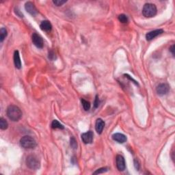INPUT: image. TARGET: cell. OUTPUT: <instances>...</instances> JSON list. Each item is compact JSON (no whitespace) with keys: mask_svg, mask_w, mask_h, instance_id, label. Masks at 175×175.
Returning <instances> with one entry per match:
<instances>
[{"mask_svg":"<svg viewBox=\"0 0 175 175\" xmlns=\"http://www.w3.org/2000/svg\"><path fill=\"white\" fill-rule=\"evenodd\" d=\"M6 114H7L8 118L14 122L19 121L22 117V112L20 108L14 105L8 106L7 111H6Z\"/></svg>","mask_w":175,"mask_h":175,"instance_id":"cell-1","label":"cell"},{"mask_svg":"<svg viewBox=\"0 0 175 175\" xmlns=\"http://www.w3.org/2000/svg\"><path fill=\"white\" fill-rule=\"evenodd\" d=\"M7 35H8V32L6 28L4 27L1 28V30H0V41H1V42H3L6 36H7Z\"/></svg>","mask_w":175,"mask_h":175,"instance_id":"cell-15","label":"cell"},{"mask_svg":"<svg viewBox=\"0 0 175 175\" xmlns=\"http://www.w3.org/2000/svg\"><path fill=\"white\" fill-rule=\"evenodd\" d=\"M32 42H33L34 45H35L36 47L39 49H42L43 47V45H44V42H43V40L41 36L39 34L34 33L32 34Z\"/></svg>","mask_w":175,"mask_h":175,"instance_id":"cell-5","label":"cell"},{"mask_svg":"<svg viewBox=\"0 0 175 175\" xmlns=\"http://www.w3.org/2000/svg\"><path fill=\"white\" fill-rule=\"evenodd\" d=\"M105 127V122L101 118H98L95 123V129L99 134H101Z\"/></svg>","mask_w":175,"mask_h":175,"instance_id":"cell-11","label":"cell"},{"mask_svg":"<svg viewBox=\"0 0 175 175\" xmlns=\"http://www.w3.org/2000/svg\"><path fill=\"white\" fill-rule=\"evenodd\" d=\"M71 146L73 149L77 148V143L76 140L75 139V138L72 137L71 138Z\"/></svg>","mask_w":175,"mask_h":175,"instance_id":"cell-21","label":"cell"},{"mask_svg":"<svg viewBox=\"0 0 175 175\" xmlns=\"http://www.w3.org/2000/svg\"><path fill=\"white\" fill-rule=\"evenodd\" d=\"M108 170H109L108 169V168H99L98 170H97L96 171L93 172V174H102V173H104V172H106Z\"/></svg>","mask_w":175,"mask_h":175,"instance_id":"cell-20","label":"cell"},{"mask_svg":"<svg viewBox=\"0 0 175 175\" xmlns=\"http://www.w3.org/2000/svg\"><path fill=\"white\" fill-rule=\"evenodd\" d=\"M51 127L53 129H64V127L62 124H60V122L58 121L57 120H53L52 123H51Z\"/></svg>","mask_w":175,"mask_h":175,"instance_id":"cell-16","label":"cell"},{"mask_svg":"<svg viewBox=\"0 0 175 175\" xmlns=\"http://www.w3.org/2000/svg\"><path fill=\"white\" fill-rule=\"evenodd\" d=\"M25 8L28 13L32 15V16H36V15L38 14V10L36 9V6H34V4L32 3V2H27L25 5Z\"/></svg>","mask_w":175,"mask_h":175,"instance_id":"cell-9","label":"cell"},{"mask_svg":"<svg viewBox=\"0 0 175 175\" xmlns=\"http://www.w3.org/2000/svg\"><path fill=\"white\" fill-rule=\"evenodd\" d=\"M163 32V30L161 29H159V30H153V31L149 32L147 34H146V38L147 40H153V38H155V37H157V36L160 35Z\"/></svg>","mask_w":175,"mask_h":175,"instance_id":"cell-10","label":"cell"},{"mask_svg":"<svg viewBox=\"0 0 175 175\" xmlns=\"http://www.w3.org/2000/svg\"><path fill=\"white\" fill-rule=\"evenodd\" d=\"M48 58L49 60H55L56 59V55L55 53H54V51L51 50L50 51H49V54H48Z\"/></svg>","mask_w":175,"mask_h":175,"instance_id":"cell-22","label":"cell"},{"mask_svg":"<svg viewBox=\"0 0 175 175\" xmlns=\"http://www.w3.org/2000/svg\"><path fill=\"white\" fill-rule=\"evenodd\" d=\"M170 90V87L168 84H161L159 86H157L156 88L157 93L160 96H163L168 93Z\"/></svg>","mask_w":175,"mask_h":175,"instance_id":"cell-8","label":"cell"},{"mask_svg":"<svg viewBox=\"0 0 175 175\" xmlns=\"http://www.w3.org/2000/svg\"><path fill=\"white\" fill-rule=\"evenodd\" d=\"M116 167L119 171H124L126 168V164H125V161L124 157L122 155H118L116 158Z\"/></svg>","mask_w":175,"mask_h":175,"instance_id":"cell-7","label":"cell"},{"mask_svg":"<svg viewBox=\"0 0 175 175\" xmlns=\"http://www.w3.org/2000/svg\"><path fill=\"white\" fill-rule=\"evenodd\" d=\"M40 29L45 32H50L52 29V25L49 21H43L40 25Z\"/></svg>","mask_w":175,"mask_h":175,"instance_id":"cell-14","label":"cell"},{"mask_svg":"<svg viewBox=\"0 0 175 175\" xmlns=\"http://www.w3.org/2000/svg\"><path fill=\"white\" fill-rule=\"evenodd\" d=\"M118 20L120 21V22H121L122 23H126L128 22V17H127L125 14H120L118 16Z\"/></svg>","mask_w":175,"mask_h":175,"instance_id":"cell-19","label":"cell"},{"mask_svg":"<svg viewBox=\"0 0 175 175\" xmlns=\"http://www.w3.org/2000/svg\"><path fill=\"white\" fill-rule=\"evenodd\" d=\"M94 134L92 131H89L81 134V140L84 144H91L93 142Z\"/></svg>","mask_w":175,"mask_h":175,"instance_id":"cell-6","label":"cell"},{"mask_svg":"<svg viewBox=\"0 0 175 175\" xmlns=\"http://www.w3.org/2000/svg\"><path fill=\"white\" fill-rule=\"evenodd\" d=\"M99 99L98 98V96H96V99H95V101H94V107L97 108V107H99Z\"/></svg>","mask_w":175,"mask_h":175,"instance_id":"cell-24","label":"cell"},{"mask_svg":"<svg viewBox=\"0 0 175 175\" xmlns=\"http://www.w3.org/2000/svg\"><path fill=\"white\" fill-rule=\"evenodd\" d=\"M170 52L172 53V55L174 56V45H172L171 47H170Z\"/></svg>","mask_w":175,"mask_h":175,"instance_id":"cell-25","label":"cell"},{"mask_svg":"<svg viewBox=\"0 0 175 175\" xmlns=\"http://www.w3.org/2000/svg\"><path fill=\"white\" fill-rule=\"evenodd\" d=\"M26 165L30 169L36 170L40 168V162L38 157L35 155H30L26 159Z\"/></svg>","mask_w":175,"mask_h":175,"instance_id":"cell-3","label":"cell"},{"mask_svg":"<svg viewBox=\"0 0 175 175\" xmlns=\"http://www.w3.org/2000/svg\"><path fill=\"white\" fill-rule=\"evenodd\" d=\"M81 101L82 103V106H83L84 110H85V111H88V110L90 109V107H91V105H90L89 101H86L84 99H81Z\"/></svg>","mask_w":175,"mask_h":175,"instance_id":"cell-17","label":"cell"},{"mask_svg":"<svg viewBox=\"0 0 175 175\" xmlns=\"http://www.w3.org/2000/svg\"><path fill=\"white\" fill-rule=\"evenodd\" d=\"M15 12H16V14H18V15H19V17H23V14H21V12H20V10H17V11H15Z\"/></svg>","mask_w":175,"mask_h":175,"instance_id":"cell-26","label":"cell"},{"mask_svg":"<svg viewBox=\"0 0 175 175\" xmlns=\"http://www.w3.org/2000/svg\"><path fill=\"white\" fill-rule=\"evenodd\" d=\"M157 14V8L155 4H146L142 8V14L146 18H151Z\"/></svg>","mask_w":175,"mask_h":175,"instance_id":"cell-4","label":"cell"},{"mask_svg":"<svg viewBox=\"0 0 175 175\" xmlns=\"http://www.w3.org/2000/svg\"><path fill=\"white\" fill-rule=\"evenodd\" d=\"M66 1H62V0H55V1H53V3L56 5L57 6H60L62 5H63L64 4H65Z\"/></svg>","mask_w":175,"mask_h":175,"instance_id":"cell-23","label":"cell"},{"mask_svg":"<svg viewBox=\"0 0 175 175\" xmlns=\"http://www.w3.org/2000/svg\"><path fill=\"white\" fill-rule=\"evenodd\" d=\"M112 139L114 140H115L118 143H124L127 141V137L125 136L124 134L122 133H116L115 134H114L112 135Z\"/></svg>","mask_w":175,"mask_h":175,"instance_id":"cell-12","label":"cell"},{"mask_svg":"<svg viewBox=\"0 0 175 175\" xmlns=\"http://www.w3.org/2000/svg\"><path fill=\"white\" fill-rule=\"evenodd\" d=\"M14 64L15 67L18 69H20L21 68V61L20 58V55H19V51H15L14 53Z\"/></svg>","mask_w":175,"mask_h":175,"instance_id":"cell-13","label":"cell"},{"mask_svg":"<svg viewBox=\"0 0 175 175\" xmlns=\"http://www.w3.org/2000/svg\"><path fill=\"white\" fill-rule=\"evenodd\" d=\"M8 122L4 118H0V129H2V130H6L8 128Z\"/></svg>","mask_w":175,"mask_h":175,"instance_id":"cell-18","label":"cell"},{"mask_svg":"<svg viewBox=\"0 0 175 175\" xmlns=\"http://www.w3.org/2000/svg\"><path fill=\"white\" fill-rule=\"evenodd\" d=\"M21 146L25 149H32L36 148L37 146L36 140L33 138L29 135H25L22 137L20 140Z\"/></svg>","mask_w":175,"mask_h":175,"instance_id":"cell-2","label":"cell"}]
</instances>
